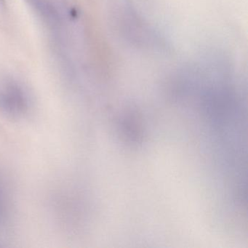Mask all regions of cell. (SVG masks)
<instances>
[{
    "label": "cell",
    "mask_w": 248,
    "mask_h": 248,
    "mask_svg": "<svg viewBox=\"0 0 248 248\" xmlns=\"http://www.w3.org/2000/svg\"><path fill=\"white\" fill-rule=\"evenodd\" d=\"M26 2L46 25L52 28L59 25L57 10L48 0H26Z\"/></svg>",
    "instance_id": "6da1fadb"
}]
</instances>
